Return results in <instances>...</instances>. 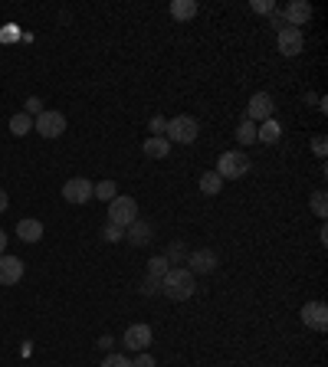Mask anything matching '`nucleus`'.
Wrapping results in <instances>:
<instances>
[{
  "instance_id": "f257e3e1",
  "label": "nucleus",
  "mask_w": 328,
  "mask_h": 367,
  "mask_svg": "<svg viewBox=\"0 0 328 367\" xmlns=\"http://www.w3.org/2000/svg\"><path fill=\"white\" fill-rule=\"evenodd\" d=\"M161 292L171 302H187L194 295V272L191 269H167L161 279Z\"/></svg>"
},
{
  "instance_id": "f03ea898",
  "label": "nucleus",
  "mask_w": 328,
  "mask_h": 367,
  "mask_svg": "<svg viewBox=\"0 0 328 367\" xmlns=\"http://www.w3.org/2000/svg\"><path fill=\"white\" fill-rule=\"evenodd\" d=\"M253 167V161L243 151H223L217 158V174L223 181H237V177H246Z\"/></svg>"
},
{
  "instance_id": "7ed1b4c3",
  "label": "nucleus",
  "mask_w": 328,
  "mask_h": 367,
  "mask_svg": "<svg viewBox=\"0 0 328 367\" xmlns=\"http://www.w3.org/2000/svg\"><path fill=\"white\" fill-rule=\"evenodd\" d=\"M164 138L171 141V144H191V141H197V135H200V125H197V119H191V115H177V119H171L167 125H164Z\"/></svg>"
},
{
  "instance_id": "20e7f679",
  "label": "nucleus",
  "mask_w": 328,
  "mask_h": 367,
  "mask_svg": "<svg viewBox=\"0 0 328 367\" xmlns=\"http://www.w3.org/2000/svg\"><path fill=\"white\" fill-rule=\"evenodd\" d=\"M135 220H138V204H135V197H115V200H109V223L112 227L128 230Z\"/></svg>"
},
{
  "instance_id": "39448f33",
  "label": "nucleus",
  "mask_w": 328,
  "mask_h": 367,
  "mask_svg": "<svg viewBox=\"0 0 328 367\" xmlns=\"http://www.w3.org/2000/svg\"><path fill=\"white\" fill-rule=\"evenodd\" d=\"M33 128L40 131L43 138L53 141V138H59V135L66 131V115H63V112H40L36 121H33Z\"/></svg>"
},
{
  "instance_id": "423d86ee",
  "label": "nucleus",
  "mask_w": 328,
  "mask_h": 367,
  "mask_svg": "<svg viewBox=\"0 0 328 367\" xmlns=\"http://www.w3.org/2000/svg\"><path fill=\"white\" fill-rule=\"evenodd\" d=\"M273 96H269V92H256V96L250 98V105H246V121H253V125H256V121H269L273 119Z\"/></svg>"
},
{
  "instance_id": "0eeeda50",
  "label": "nucleus",
  "mask_w": 328,
  "mask_h": 367,
  "mask_svg": "<svg viewBox=\"0 0 328 367\" xmlns=\"http://www.w3.org/2000/svg\"><path fill=\"white\" fill-rule=\"evenodd\" d=\"M276 46H279L283 56H299L302 46H306V36H302V30H295V27H283V30L276 33Z\"/></svg>"
},
{
  "instance_id": "6e6552de",
  "label": "nucleus",
  "mask_w": 328,
  "mask_h": 367,
  "mask_svg": "<svg viewBox=\"0 0 328 367\" xmlns=\"http://www.w3.org/2000/svg\"><path fill=\"white\" fill-rule=\"evenodd\" d=\"M92 187H96V184L86 181V177H69V181L63 184V197L69 204H89V200H92Z\"/></svg>"
},
{
  "instance_id": "1a4fd4ad",
  "label": "nucleus",
  "mask_w": 328,
  "mask_h": 367,
  "mask_svg": "<svg viewBox=\"0 0 328 367\" xmlns=\"http://www.w3.org/2000/svg\"><path fill=\"white\" fill-rule=\"evenodd\" d=\"M302 322H306L312 331H325V328H328L325 302H306V305H302Z\"/></svg>"
},
{
  "instance_id": "9d476101",
  "label": "nucleus",
  "mask_w": 328,
  "mask_h": 367,
  "mask_svg": "<svg viewBox=\"0 0 328 367\" xmlns=\"http://www.w3.org/2000/svg\"><path fill=\"white\" fill-rule=\"evenodd\" d=\"M283 20H285V27H302V23H308L312 20V7H308V0H292L289 7L283 10Z\"/></svg>"
},
{
  "instance_id": "9b49d317",
  "label": "nucleus",
  "mask_w": 328,
  "mask_h": 367,
  "mask_svg": "<svg viewBox=\"0 0 328 367\" xmlns=\"http://www.w3.org/2000/svg\"><path fill=\"white\" fill-rule=\"evenodd\" d=\"M23 279V262L17 256H0V285H17Z\"/></svg>"
},
{
  "instance_id": "f8f14e48",
  "label": "nucleus",
  "mask_w": 328,
  "mask_h": 367,
  "mask_svg": "<svg viewBox=\"0 0 328 367\" xmlns=\"http://www.w3.org/2000/svg\"><path fill=\"white\" fill-rule=\"evenodd\" d=\"M151 345V324H131L125 331V347L128 351H144Z\"/></svg>"
},
{
  "instance_id": "ddd939ff",
  "label": "nucleus",
  "mask_w": 328,
  "mask_h": 367,
  "mask_svg": "<svg viewBox=\"0 0 328 367\" xmlns=\"http://www.w3.org/2000/svg\"><path fill=\"white\" fill-rule=\"evenodd\" d=\"M187 262H191V272H214L217 269V253L214 249H194L187 256Z\"/></svg>"
},
{
  "instance_id": "4468645a",
  "label": "nucleus",
  "mask_w": 328,
  "mask_h": 367,
  "mask_svg": "<svg viewBox=\"0 0 328 367\" xmlns=\"http://www.w3.org/2000/svg\"><path fill=\"white\" fill-rule=\"evenodd\" d=\"M17 237L23 243H40L43 239V223L40 220H17Z\"/></svg>"
},
{
  "instance_id": "2eb2a0df",
  "label": "nucleus",
  "mask_w": 328,
  "mask_h": 367,
  "mask_svg": "<svg viewBox=\"0 0 328 367\" xmlns=\"http://www.w3.org/2000/svg\"><path fill=\"white\" fill-rule=\"evenodd\" d=\"M128 243H135V246H148V243H151V223L135 220V223L128 227Z\"/></svg>"
},
{
  "instance_id": "dca6fc26",
  "label": "nucleus",
  "mask_w": 328,
  "mask_h": 367,
  "mask_svg": "<svg viewBox=\"0 0 328 367\" xmlns=\"http://www.w3.org/2000/svg\"><path fill=\"white\" fill-rule=\"evenodd\" d=\"M256 138L262 141V144H276V141L283 138V125L276 119H269V121H262L260 128H256Z\"/></svg>"
},
{
  "instance_id": "f3484780",
  "label": "nucleus",
  "mask_w": 328,
  "mask_h": 367,
  "mask_svg": "<svg viewBox=\"0 0 328 367\" xmlns=\"http://www.w3.org/2000/svg\"><path fill=\"white\" fill-rule=\"evenodd\" d=\"M167 151H171V141L164 138V135H151V138L144 141V154L148 158H167Z\"/></svg>"
},
{
  "instance_id": "a211bd4d",
  "label": "nucleus",
  "mask_w": 328,
  "mask_h": 367,
  "mask_svg": "<svg viewBox=\"0 0 328 367\" xmlns=\"http://www.w3.org/2000/svg\"><path fill=\"white\" fill-rule=\"evenodd\" d=\"M171 17L174 20H191V17H197V3L194 0H174L171 3Z\"/></svg>"
},
{
  "instance_id": "6ab92c4d",
  "label": "nucleus",
  "mask_w": 328,
  "mask_h": 367,
  "mask_svg": "<svg viewBox=\"0 0 328 367\" xmlns=\"http://www.w3.org/2000/svg\"><path fill=\"white\" fill-rule=\"evenodd\" d=\"M220 187H223V177H220L217 171H207L204 177H200V194L214 197V194H220Z\"/></svg>"
},
{
  "instance_id": "aec40b11",
  "label": "nucleus",
  "mask_w": 328,
  "mask_h": 367,
  "mask_svg": "<svg viewBox=\"0 0 328 367\" xmlns=\"http://www.w3.org/2000/svg\"><path fill=\"white\" fill-rule=\"evenodd\" d=\"M167 269H171V262L164 260V256H154V260L148 262V279H154V282H161L164 276H167Z\"/></svg>"
},
{
  "instance_id": "412c9836",
  "label": "nucleus",
  "mask_w": 328,
  "mask_h": 367,
  "mask_svg": "<svg viewBox=\"0 0 328 367\" xmlns=\"http://www.w3.org/2000/svg\"><path fill=\"white\" fill-rule=\"evenodd\" d=\"M92 197H98V200H115V197H119V187H115V181H98L96 187H92Z\"/></svg>"
},
{
  "instance_id": "4be33fe9",
  "label": "nucleus",
  "mask_w": 328,
  "mask_h": 367,
  "mask_svg": "<svg viewBox=\"0 0 328 367\" xmlns=\"http://www.w3.org/2000/svg\"><path fill=\"white\" fill-rule=\"evenodd\" d=\"M30 128H33V119L27 115V112H20V115H13V119H10V131L17 135V138H23Z\"/></svg>"
},
{
  "instance_id": "5701e85b",
  "label": "nucleus",
  "mask_w": 328,
  "mask_h": 367,
  "mask_svg": "<svg viewBox=\"0 0 328 367\" xmlns=\"http://www.w3.org/2000/svg\"><path fill=\"white\" fill-rule=\"evenodd\" d=\"M237 141H240V144H253V141H256V125H253V121H240Z\"/></svg>"
},
{
  "instance_id": "b1692460",
  "label": "nucleus",
  "mask_w": 328,
  "mask_h": 367,
  "mask_svg": "<svg viewBox=\"0 0 328 367\" xmlns=\"http://www.w3.org/2000/svg\"><path fill=\"white\" fill-rule=\"evenodd\" d=\"M325 204H328V197H325V190H315V194H312V210H315V216H322V220H325Z\"/></svg>"
},
{
  "instance_id": "393cba45",
  "label": "nucleus",
  "mask_w": 328,
  "mask_h": 367,
  "mask_svg": "<svg viewBox=\"0 0 328 367\" xmlns=\"http://www.w3.org/2000/svg\"><path fill=\"white\" fill-rule=\"evenodd\" d=\"M102 367H131V361H128L125 354H105Z\"/></svg>"
},
{
  "instance_id": "a878e982",
  "label": "nucleus",
  "mask_w": 328,
  "mask_h": 367,
  "mask_svg": "<svg viewBox=\"0 0 328 367\" xmlns=\"http://www.w3.org/2000/svg\"><path fill=\"white\" fill-rule=\"evenodd\" d=\"M102 237L109 239V243H119V239H125V230H121V227H112V223H105Z\"/></svg>"
},
{
  "instance_id": "bb28decb",
  "label": "nucleus",
  "mask_w": 328,
  "mask_h": 367,
  "mask_svg": "<svg viewBox=\"0 0 328 367\" xmlns=\"http://www.w3.org/2000/svg\"><path fill=\"white\" fill-rule=\"evenodd\" d=\"M187 256V249L181 246V243H171V246H167V256H164V260L171 262V260H184Z\"/></svg>"
},
{
  "instance_id": "cd10ccee",
  "label": "nucleus",
  "mask_w": 328,
  "mask_h": 367,
  "mask_svg": "<svg viewBox=\"0 0 328 367\" xmlns=\"http://www.w3.org/2000/svg\"><path fill=\"white\" fill-rule=\"evenodd\" d=\"M40 112H43V102H40L36 96H30V98H27V115L33 119V115H40Z\"/></svg>"
},
{
  "instance_id": "c85d7f7f",
  "label": "nucleus",
  "mask_w": 328,
  "mask_h": 367,
  "mask_svg": "<svg viewBox=\"0 0 328 367\" xmlns=\"http://www.w3.org/2000/svg\"><path fill=\"white\" fill-rule=\"evenodd\" d=\"M131 367H154V357H151V354H144V351H142V354L135 357V361H131Z\"/></svg>"
},
{
  "instance_id": "c756f323",
  "label": "nucleus",
  "mask_w": 328,
  "mask_h": 367,
  "mask_svg": "<svg viewBox=\"0 0 328 367\" xmlns=\"http://www.w3.org/2000/svg\"><path fill=\"white\" fill-rule=\"evenodd\" d=\"M312 151H315V154H318V158H325V151H328V141H325V138H322V135H318V138H315V141H312Z\"/></svg>"
},
{
  "instance_id": "7c9ffc66",
  "label": "nucleus",
  "mask_w": 328,
  "mask_h": 367,
  "mask_svg": "<svg viewBox=\"0 0 328 367\" xmlns=\"http://www.w3.org/2000/svg\"><path fill=\"white\" fill-rule=\"evenodd\" d=\"M142 292H144V295H154V292H161V282L144 279V282H142Z\"/></svg>"
},
{
  "instance_id": "2f4dec72",
  "label": "nucleus",
  "mask_w": 328,
  "mask_h": 367,
  "mask_svg": "<svg viewBox=\"0 0 328 367\" xmlns=\"http://www.w3.org/2000/svg\"><path fill=\"white\" fill-rule=\"evenodd\" d=\"M269 20H273V27H276V33H279V30H283V27H285V20H283V10H279V7H276V10H273V13H269Z\"/></svg>"
},
{
  "instance_id": "473e14b6",
  "label": "nucleus",
  "mask_w": 328,
  "mask_h": 367,
  "mask_svg": "<svg viewBox=\"0 0 328 367\" xmlns=\"http://www.w3.org/2000/svg\"><path fill=\"white\" fill-rule=\"evenodd\" d=\"M253 10H256V13H273V10H276V3H269V0L256 3V0H253Z\"/></svg>"
},
{
  "instance_id": "72a5a7b5",
  "label": "nucleus",
  "mask_w": 328,
  "mask_h": 367,
  "mask_svg": "<svg viewBox=\"0 0 328 367\" xmlns=\"http://www.w3.org/2000/svg\"><path fill=\"white\" fill-rule=\"evenodd\" d=\"M164 125H167V121H164L161 115H154V119H151V131H154V135H158V131H164Z\"/></svg>"
},
{
  "instance_id": "f704fd0d",
  "label": "nucleus",
  "mask_w": 328,
  "mask_h": 367,
  "mask_svg": "<svg viewBox=\"0 0 328 367\" xmlns=\"http://www.w3.org/2000/svg\"><path fill=\"white\" fill-rule=\"evenodd\" d=\"M112 345H115V338H109V335H105V338H98V347H102V351H109Z\"/></svg>"
},
{
  "instance_id": "c9c22d12",
  "label": "nucleus",
  "mask_w": 328,
  "mask_h": 367,
  "mask_svg": "<svg viewBox=\"0 0 328 367\" xmlns=\"http://www.w3.org/2000/svg\"><path fill=\"white\" fill-rule=\"evenodd\" d=\"M7 204H10V197H7V194H3V190H0V214L7 210Z\"/></svg>"
},
{
  "instance_id": "e433bc0d",
  "label": "nucleus",
  "mask_w": 328,
  "mask_h": 367,
  "mask_svg": "<svg viewBox=\"0 0 328 367\" xmlns=\"http://www.w3.org/2000/svg\"><path fill=\"white\" fill-rule=\"evenodd\" d=\"M3 249H7V233L0 230V256H3Z\"/></svg>"
}]
</instances>
